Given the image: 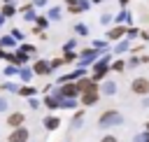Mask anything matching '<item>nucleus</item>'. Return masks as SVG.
<instances>
[{
	"instance_id": "nucleus-1",
	"label": "nucleus",
	"mask_w": 149,
	"mask_h": 142,
	"mask_svg": "<svg viewBox=\"0 0 149 142\" xmlns=\"http://www.w3.org/2000/svg\"><path fill=\"white\" fill-rule=\"evenodd\" d=\"M109 63H112V54L102 51V56L93 63V72H91L88 77H91L93 81H98V84H100V81L107 77V72H112V70H109Z\"/></svg>"
},
{
	"instance_id": "nucleus-2",
	"label": "nucleus",
	"mask_w": 149,
	"mask_h": 142,
	"mask_svg": "<svg viewBox=\"0 0 149 142\" xmlns=\"http://www.w3.org/2000/svg\"><path fill=\"white\" fill-rule=\"evenodd\" d=\"M121 123H123V116H121L116 109H107V112H102L100 119H98V126H100V128H114V126H121Z\"/></svg>"
},
{
	"instance_id": "nucleus-3",
	"label": "nucleus",
	"mask_w": 149,
	"mask_h": 142,
	"mask_svg": "<svg viewBox=\"0 0 149 142\" xmlns=\"http://www.w3.org/2000/svg\"><path fill=\"white\" fill-rule=\"evenodd\" d=\"M100 56H102V51H100V49H93V47H88V49L79 51V58H77V63H79V68H88V65H93V63H95Z\"/></svg>"
},
{
	"instance_id": "nucleus-4",
	"label": "nucleus",
	"mask_w": 149,
	"mask_h": 142,
	"mask_svg": "<svg viewBox=\"0 0 149 142\" xmlns=\"http://www.w3.org/2000/svg\"><path fill=\"white\" fill-rule=\"evenodd\" d=\"M51 93H56V95H61V98H79L81 93H79V88H77V81H68V84H61L56 91H51Z\"/></svg>"
},
{
	"instance_id": "nucleus-5",
	"label": "nucleus",
	"mask_w": 149,
	"mask_h": 142,
	"mask_svg": "<svg viewBox=\"0 0 149 142\" xmlns=\"http://www.w3.org/2000/svg\"><path fill=\"white\" fill-rule=\"evenodd\" d=\"M130 91L135 93V95H149V79L147 77H137V79H133L130 81Z\"/></svg>"
},
{
	"instance_id": "nucleus-6",
	"label": "nucleus",
	"mask_w": 149,
	"mask_h": 142,
	"mask_svg": "<svg viewBox=\"0 0 149 142\" xmlns=\"http://www.w3.org/2000/svg\"><path fill=\"white\" fill-rule=\"evenodd\" d=\"M28 137H30L28 128H26V126H19V128H12V130H9L7 142H28Z\"/></svg>"
},
{
	"instance_id": "nucleus-7",
	"label": "nucleus",
	"mask_w": 149,
	"mask_h": 142,
	"mask_svg": "<svg viewBox=\"0 0 149 142\" xmlns=\"http://www.w3.org/2000/svg\"><path fill=\"white\" fill-rule=\"evenodd\" d=\"M100 100V88H95V91H84L81 95H79V102L84 105V107H91V105H95Z\"/></svg>"
},
{
	"instance_id": "nucleus-8",
	"label": "nucleus",
	"mask_w": 149,
	"mask_h": 142,
	"mask_svg": "<svg viewBox=\"0 0 149 142\" xmlns=\"http://www.w3.org/2000/svg\"><path fill=\"white\" fill-rule=\"evenodd\" d=\"M30 68H33V72H35L37 77H47V74L51 72V65H49V61H44V58H37Z\"/></svg>"
},
{
	"instance_id": "nucleus-9",
	"label": "nucleus",
	"mask_w": 149,
	"mask_h": 142,
	"mask_svg": "<svg viewBox=\"0 0 149 142\" xmlns=\"http://www.w3.org/2000/svg\"><path fill=\"white\" fill-rule=\"evenodd\" d=\"M26 123V114L23 112H9L7 114V126L9 128H19V126H23Z\"/></svg>"
},
{
	"instance_id": "nucleus-10",
	"label": "nucleus",
	"mask_w": 149,
	"mask_h": 142,
	"mask_svg": "<svg viewBox=\"0 0 149 142\" xmlns=\"http://www.w3.org/2000/svg\"><path fill=\"white\" fill-rule=\"evenodd\" d=\"M126 28H128V26H112L105 35H107V40H109V42H119V40L126 35Z\"/></svg>"
},
{
	"instance_id": "nucleus-11",
	"label": "nucleus",
	"mask_w": 149,
	"mask_h": 142,
	"mask_svg": "<svg viewBox=\"0 0 149 142\" xmlns=\"http://www.w3.org/2000/svg\"><path fill=\"white\" fill-rule=\"evenodd\" d=\"M133 26V14L128 12V9H121L116 16H114V26Z\"/></svg>"
},
{
	"instance_id": "nucleus-12",
	"label": "nucleus",
	"mask_w": 149,
	"mask_h": 142,
	"mask_svg": "<svg viewBox=\"0 0 149 142\" xmlns=\"http://www.w3.org/2000/svg\"><path fill=\"white\" fill-rule=\"evenodd\" d=\"M33 77H35V72H33L30 65H21V68H19V79H21V84H30Z\"/></svg>"
},
{
	"instance_id": "nucleus-13",
	"label": "nucleus",
	"mask_w": 149,
	"mask_h": 142,
	"mask_svg": "<svg viewBox=\"0 0 149 142\" xmlns=\"http://www.w3.org/2000/svg\"><path fill=\"white\" fill-rule=\"evenodd\" d=\"M114 93H116V81L102 79L100 81V95H114Z\"/></svg>"
},
{
	"instance_id": "nucleus-14",
	"label": "nucleus",
	"mask_w": 149,
	"mask_h": 142,
	"mask_svg": "<svg viewBox=\"0 0 149 142\" xmlns=\"http://www.w3.org/2000/svg\"><path fill=\"white\" fill-rule=\"evenodd\" d=\"M42 126H44L47 130H56V128H61V119H58L56 114H49V116H44Z\"/></svg>"
},
{
	"instance_id": "nucleus-15",
	"label": "nucleus",
	"mask_w": 149,
	"mask_h": 142,
	"mask_svg": "<svg viewBox=\"0 0 149 142\" xmlns=\"http://www.w3.org/2000/svg\"><path fill=\"white\" fill-rule=\"evenodd\" d=\"M19 95H21V98H35V95H37V88H35L33 84H21V86H19Z\"/></svg>"
},
{
	"instance_id": "nucleus-16",
	"label": "nucleus",
	"mask_w": 149,
	"mask_h": 142,
	"mask_svg": "<svg viewBox=\"0 0 149 142\" xmlns=\"http://www.w3.org/2000/svg\"><path fill=\"white\" fill-rule=\"evenodd\" d=\"M42 102H44V107H47V109H61V102H58V98H56L54 93H47Z\"/></svg>"
},
{
	"instance_id": "nucleus-17",
	"label": "nucleus",
	"mask_w": 149,
	"mask_h": 142,
	"mask_svg": "<svg viewBox=\"0 0 149 142\" xmlns=\"http://www.w3.org/2000/svg\"><path fill=\"white\" fill-rule=\"evenodd\" d=\"M56 95V93H54ZM58 98V102H61V109H74L77 107V102H79V98H61V95H56Z\"/></svg>"
},
{
	"instance_id": "nucleus-18",
	"label": "nucleus",
	"mask_w": 149,
	"mask_h": 142,
	"mask_svg": "<svg viewBox=\"0 0 149 142\" xmlns=\"http://www.w3.org/2000/svg\"><path fill=\"white\" fill-rule=\"evenodd\" d=\"M88 5H91L88 0H77L74 5H70V7H68V12H70V14H79V12H86V9H88Z\"/></svg>"
},
{
	"instance_id": "nucleus-19",
	"label": "nucleus",
	"mask_w": 149,
	"mask_h": 142,
	"mask_svg": "<svg viewBox=\"0 0 149 142\" xmlns=\"http://www.w3.org/2000/svg\"><path fill=\"white\" fill-rule=\"evenodd\" d=\"M0 47H2V49H7V51L19 49V47H16V40H14L12 35H2V37H0Z\"/></svg>"
},
{
	"instance_id": "nucleus-20",
	"label": "nucleus",
	"mask_w": 149,
	"mask_h": 142,
	"mask_svg": "<svg viewBox=\"0 0 149 142\" xmlns=\"http://www.w3.org/2000/svg\"><path fill=\"white\" fill-rule=\"evenodd\" d=\"M21 14H23V19H26V21H35V19H37V14H35V7H33V5L21 7Z\"/></svg>"
},
{
	"instance_id": "nucleus-21",
	"label": "nucleus",
	"mask_w": 149,
	"mask_h": 142,
	"mask_svg": "<svg viewBox=\"0 0 149 142\" xmlns=\"http://www.w3.org/2000/svg\"><path fill=\"white\" fill-rule=\"evenodd\" d=\"M2 74H5L7 79H12V77H19V65H14V63H7V65H5V70H2Z\"/></svg>"
},
{
	"instance_id": "nucleus-22",
	"label": "nucleus",
	"mask_w": 149,
	"mask_h": 142,
	"mask_svg": "<svg viewBox=\"0 0 149 142\" xmlns=\"http://www.w3.org/2000/svg\"><path fill=\"white\" fill-rule=\"evenodd\" d=\"M126 68H128V65H126V61H121V58H116V61L109 63V70H112V72H123Z\"/></svg>"
},
{
	"instance_id": "nucleus-23",
	"label": "nucleus",
	"mask_w": 149,
	"mask_h": 142,
	"mask_svg": "<svg viewBox=\"0 0 149 142\" xmlns=\"http://www.w3.org/2000/svg\"><path fill=\"white\" fill-rule=\"evenodd\" d=\"M0 14H2L5 19H12V16L16 14V7H14L12 2H9V5H2V9H0Z\"/></svg>"
},
{
	"instance_id": "nucleus-24",
	"label": "nucleus",
	"mask_w": 149,
	"mask_h": 142,
	"mask_svg": "<svg viewBox=\"0 0 149 142\" xmlns=\"http://www.w3.org/2000/svg\"><path fill=\"white\" fill-rule=\"evenodd\" d=\"M47 19H49V21H58V19H61V7H51V9L47 12Z\"/></svg>"
},
{
	"instance_id": "nucleus-25",
	"label": "nucleus",
	"mask_w": 149,
	"mask_h": 142,
	"mask_svg": "<svg viewBox=\"0 0 149 142\" xmlns=\"http://www.w3.org/2000/svg\"><path fill=\"white\" fill-rule=\"evenodd\" d=\"M128 47H130V40H119V44H116L114 54H123V51H128Z\"/></svg>"
},
{
	"instance_id": "nucleus-26",
	"label": "nucleus",
	"mask_w": 149,
	"mask_h": 142,
	"mask_svg": "<svg viewBox=\"0 0 149 142\" xmlns=\"http://www.w3.org/2000/svg\"><path fill=\"white\" fill-rule=\"evenodd\" d=\"M74 33L81 35V37H86V35H88V26H86V23H74Z\"/></svg>"
},
{
	"instance_id": "nucleus-27",
	"label": "nucleus",
	"mask_w": 149,
	"mask_h": 142,
	"mask_svg": "<svg viewBox=\"0 0 149 142\" xmlns=\"http://www.w3.org/2000/svg\"><path fill=\"white\" fill-rule=\"evenodd\" d=\"M19 51H21V54H26V56H33V54H37V49H35L33 44H21V47H19Z\"/></svg>"
},
{
	"instance_id": "nucleus-28",
	"label": "nucleus",
	"mask_w": 149,
	"mask_h": 142,
	"mask_svg": "<svg viewBox=\"0 0 149 142\" xmlns=\"http://www.w3.org/2000/svg\"><path fill=\"white\" fill-rule=\"evenodd\" d=\"M47 26H49V19H47V16H37V19H35V28H40V30H44Z\"/></svg>"
},
{
	"instance_id": "nucleus-29",
	"label": "nucleus",
	"mask_w": 149,
	"mask_h": 142,
	"mask_svg": "<svg viewBox=\"0 0 149 142\" xmlns=\"http://www.w3.org/2000/svg\"><path fill=\"white\" fill-rule=\"evenodd\" d=\"M137 35H140V30H137L135 26H128V28H126V40H135Z\"/></svg>"
},
{
	"instance_id": "nucleus-30",
	"label": "nucleus",
	"mask_w": 149,
	"mask_h": 142,
	"mask_svg": "<svg viewBox=\"0 0 149 142\" xmlns=\"http://www.w3.org/2000/svg\"><path fill=\"white\" fill-rule=\"evenodd\" d=\"M79 58V54H74V51H63V61L65 63H74Z\"/></svg>"
},
{
	"instance_id": "nucleus-31",
	"label": "nucleus",
	"mask_w": 149,
	"mask_h": 142,
	"mask_svg": "<svg viewBox=\"0 0 149 142\" xmlns=\"http://www.w3.org/2000/svg\"><path fill=\"white\" fill-rule=\"evenodd\" d=\"M81 119H84V109H79L74 116H72V128H79V123H81Z\"/></svg>"
},
{
	"instance_id": "nucleus-32",
	"label": "nucleus",
	"mask_w": 149,
	"mask_h": 142,
	"mask_svg": "<svg viewBox=\"0 0 149 142\" xmlns=\"http://www.w3.org/2000/svg\"><path fill=\"white\" fill-rule=\"evenodd\" d=\"M133 142H149V130H144V133H137V135L133 137Z\"/></svg>"
},
{
	"instance_id": "nucleus-33",
	"label": "nucleus",
	"mask_w": 149,
	"mask_h": 142,
	"mask_svg": "<svg viewBox=\"0 0 149 142\" xmlns=\"http://www.w3.org/2000/svg\"><path fill=\"white\" fill-rule=\"evenodd\" d=\"M9 35H12L16 42H23V33H21L19 28H12V30H9Z\"/></svg>"
},
{
	"instance_id": "nucleus-34",
	"label": "nucleus",
	"mask_w": 149,
	"mask_h": 142,
	"mask_svg": "<svg viewBox=\"0 0 149 142\" xmlns=\"http://www.w3.org/2000/svg\"><path fill=\"white\" fill-rule=\"evenodd\" d=\"M74 47H77V40L72 37V40H68V42L63 44V51H74Z\"/></svg>"
},
{
	"instance_id": "nucleus-35",
	"label": "nucleus",
	"mask_w": 149,
	"mask_h": 142,
	"mask_svg": "<svg viewBox=\"0 0 149 142\" xmlns=\"http://www.w3.org/2000/svg\"><path fill=\"white\" fill-rule=\"evenodd\" d=\"M63 63H65V61H63V56H61V58H51V61H49V65H51V70H56V68H61Z\"/></svg>"
},
{
	"instance_id": "nucleus-36",
	"label": "nucleus",
	"mask_w": 149,
	"mask_h": 142,
	"mask_svg": "<svg viewBox=\"0 0 149 142\" xmlns=\"http://www.w3.org/2000/svg\"><path fill=\"white\" fill-rule=\"evenodd\" d=\"M112 21H114V16H112V14H102V16H100V23H102V26H109Z\"/></svg>"
},
{
	"instance_id": "nucleus-37",
	"label": "nucleus",
	"mask_w": 149,
	"mask_h": 142,
	"mask_svg": "<svg viewBox=\"0 0 149 142\" xmlns=\"http://www.w3.org/2000/svg\"><path fill=\"white\" fill-rule=\"evenodd\" d=\"M105 47H107V42H105V40H93V49H100V51H102Z\"/></svg>"
},
{
	"instance_id": "nucleus-38",
	"label": "nucleus",
	"mask_w": 149,
	"mask_h": 142,
	"mask_svg": "<svg viewBox=\"0 0 149 142\" xmlns=\"http://www.w3.org/2000/svg\"><path fill=\"white\" fill-rule=\"evenodd\" d=\"M126 65H128V68H135V65H140V58H137V56H130V58L126 61Z\"/></svg>"
},
{
	"instance_id": "nucleus-39",
	"label": "nucleus",
	"mask_w": 149,
	"mask_h": 142,
	"mask_svg": "<svg viewBox=\"0 0 149 142\" xmlns=\"http://www.w3.org/2000/svg\"><path fill=\"white\" fill-rule=\"evenodd\" d=\"M5 109H9V100L5 95H0V112H5Z\"/></svg>"
},
{
	"instance_id": "nucleus-40",
	"label": "nucleus",
	"mask_w": 149,
	"mask_h": 142,
	"mask_svg": "<svg viewBox=\"0 0 149 142\" xmlns=\"http://www.w3.org/2000/svg\"><path fill=\"white\" fill-rule=\"evenodd\" d=\"M28 107H30V109H37V107H40V100H37V98H28Z\"/></svg>"
},
{
	"instance_id": "nucleus-41",
	"label": "nucleus",
	"mask_w": 149,
	"mask_h": 142,
	"mask_svg": "<svg viewBox=\"0 0 149 142\" xmlns=\"http://www.w3.org/2000/svg\"><path fill=\"white\" fill-rule=\"evenodd\" d=\"M100 142H119V140H116L114 135H102V137H100Z\"/></svg>"
},
{
	"instance_id": "nucleus-42",
	"label": "nucleus",
	"mask_w": 149,
	"mask_h": 142,
	"mask_svg": "<svg viewBox=\"0 0 149 142\" xmlns=\"http://www.w3.org/2000/svg\"><path fill=\"white\" fill-rule=\"evenodd\" d=\"M47 0H33V7H44Z\"/></svg>"
},
{
	"instance_id": "nucleus-43",
	"label": "nucleus",
	"mask_w": 149,
	"mask_h": 142,
	"mask_svg": "<svg viewBox=\"0 0 149 142\" xmlns=\"http://www.w3.org/2000/svg\"><path fill=\"white\" fill-rule=\"evenodd\" d=\"M142 105H144V107H149V95H144V98H142Z\"/></svg>"
},
{
	"instance_id": "nucleus-44",
	"label": "nucleus",
	"mask_w": 149,
	"mask_h": 142,
	"mask_svg": "<svg viewBox=\"0 0 149 142\" xmlns=\"http://www.w3.org/2000/svg\"><path fill=\"white\" fill-rule=\"evenodd\" d=\"M140 35H142V37H144V40L149 42V30H144V33H140Z\"/></svg>"
},
{
	"instance_id": "nucleus-45",
	"label": "nucleus",
	"mask_w": 149,
	"mask_h": 142,
	"mask_svg": "<svg viewBox=\"0 0 149 142\" xmlns=\"http://www.w3.org/2000/svg\"><path fill=\"white\" fill-rule=\"evenodd\" d=\"M119 5H121V7L126 9V5H128V0H119Z\"/></svg>"
},
{
	"instance_id": "nucleus-46",
	"label": "nucleus",
	"mask_w": 149,
	"mask_h": 142,
	"mask_svg": "<svg viewBox=\"0 0 149 142\" xmlns=\"http://www.w3.org/2000/svg\"><path fill=\"white\" fill-rule=\"evenodd\" d=\"M2 23H5V16H2V14H0V28H2Z\"/></svg>"
},
{
	"instance_id": "nucleus-47",
	"label": "nucleus",
	"mask_w": 149,
	"mask_h": 142,
	"mask_svg": "<svg viewBox=\"0 0 149 142\" xmlns=\"http://www.w3.org/2000/svg\"><path fill=\"white\" fill-rule=\"evenodd\" d=\"M100 2H105V0H93V5H100Z\"/></svg>"
},
{
	"instance_id": "nucleus-48",
	"label": "nucleus",
	"mask_w": 149,
	"mask_h": 142,
	"mask_svg": "<svg viewBox=\"0 0 149 142\" xmlns=\"http://www.w3.org/2000/svg\"><path fill=\"white\" fill-rule=\"evenodd\" d=\"M9 2H12V0H5V5H9Z\"/></svg>"
},
{
	"instance_id": "nucleus-49",
	"label": "nucleus",
	"mask_w": 149,
	"mask_h": 142,
	"mask_svg": "<svg viewBox=\"0 0 149 142\" xmlns=\"http://www.w3.org/2000/svg\"><path fill=\"white\" fill-rule=\"evenodd\" d=\"M144 128H147V130H149V121H147V126H144Z\"/></svg>"
}]
</instances>
